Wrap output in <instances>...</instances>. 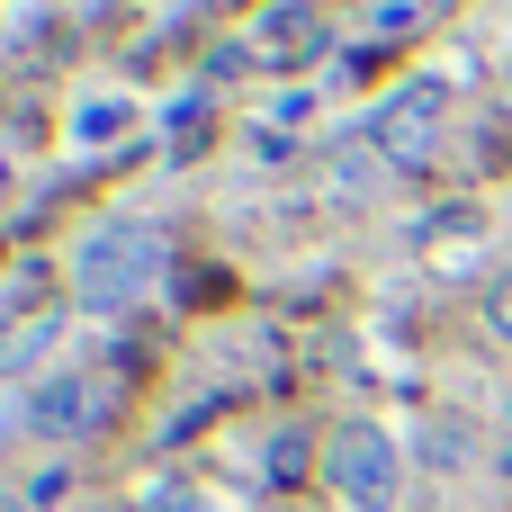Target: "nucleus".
Segmentation results:
<instances>
[{
    "label": "nucleus",
    "instance_id": "nucleus-1",
    "mask_svg": "<svg viewBox=\"0 0 512 512\" xmlns=\"http://www.w3.org/2000/svg\"><path fill=\"white\" fill-rule=\"evenodd\" d=\"M162 225H144V216H108V225H90L81 243H72V297L90 306V315H135L144 297H153V279H162Z\"/></svg>",
    "mask_w": 512,
    "mask_h": 512
},
{
    "label": "nucleus",
    "instance_id": "nucleus-2",
    "mask_svg": "<svg viewBox=\"0 0 512 512\" xmlns=\"http://www.w3.org/2000/svg\"><path fill=\"white\" fill-rule=\"evenodd\" d=\"M324 486L351 512H387L405 495V450H396L378 423H342V432L324 441Z\"/></svg>",
    "mask_w": 512,
    "mask_h": 512
},
{
    "label": "nucleus",
    "instance_id": "nucleus-3",
    "mask_svg": "<svg viewBox=\"0 0 512 512\" xmlns=\"http://www.w3.org/2000/svg\"><path fill=\"white\" fill-rule=\"evenodd\" d=\"M99 414H108V378H90V369H45L36 396L18 405V423L45 432V441H72V432H90Z\"/></svg>",
    "mask_w": 512,
    "mask_h": 512
},
{
    "label": "nucleus",
    "instance_id": "nucleus-4",
    "mask_svg": "<svg viewBox=\"0 0 512 512\" xmlns=\"http://www.w3.org/2000/svg\"><path fill=\"white\" fill-rule=\"evenodd\" d=\"M369 144H378L396 171H423V162H432V144H441V81H414V90H396V99L378 108Z\"/></svg>",
    "mask_w": 512,
    "mask_h": 512
},
{
    "label": "nucleus",
    "instance_id": "nucleus-5",
    "mask_svg": "<svg viewBox=\"0 0 512 512\" xmlns=\"http://www.w3.org/2000/svg\"><path fill=\"white\" fill-rule=\"evenodd\" d=\"M54 333H63V315H27L18 333H0V378H9V369H27V360H45V351H54Z\"/></svg>",
    "mask_w": 512,
    "mask_h": 512
},
{
    "label": "nucleus",
    "instance_id": "nucleus-6",
    "mask_svg": "<svg viewBox=\"0 0 512 512\" xmlns=\"http://www.w3.org/2000/svg\"><path fill=\"white\" fill-rule=\"evenodd\" d=\"M306 27H315V0H288V9H270L261 36H270V54H306V45H315Z\"/></svg>",
    "mask_w": 512,
    "mask_h": 512
},
{
    "label": "nucleus",
    "instance_id": "nucleus-7",
    "mask_svg": "<svg viewBox=\"0 0 512 512\" xmlns=\"http://www.w3.org/2000/svg\"><path fill=\"white\" fill-rule=\"evenodd\" d=\"M126 117H135L126 99H90V108H81V144H108V135H117Z\"/></svg>",
    "mask_w": 512,
    "mask_h": 512
},
{
    "label": "nucleus",
    "instance_id": "nucleus-8",
    "mask_svg": "<svg viewBox=\"0 0 512 512\" xmlns=\"http://www.w3.org/2000/svg\"><path fill=\"white\" fill-rule=\"evenodd\" d=\"M135 512H207V504H198L180 477H162V486H144V504H135Z\"/></svg>",
    "mask_w": 512,
    "mask_h": 512
},
{
    "label": "nucleus",
    "instance_id": "nucleus-9",
    "mask_svg": "<svg viewBox=\"0 0 512 512\" xmlns=\"http://www.w3.org/2000/svg\"><path fill=\"white\" fill-rule=\"evenodd\" d=\"M486 324L512 342V279H495V288H486Z\"/></svg>",
    "mask_w": 512,
    "mask_h": 512
},
{
    "label": "nucleus",
    "instance_id": "nucleus-10",
    "mask_svg": "<svg viewBox=\"0 0 512 512\" xmlns=\"http://www.w3.org/2000/svg\"><path fill=\"white\" fill-rule=\"evenodd\" d=\"M0 512H18V504H0Z\"/></svg>",
    "mask_w": 512,
    "mask_h": 512
}]
</instances>
